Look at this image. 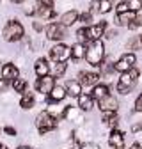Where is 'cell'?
Returning a JSON list of instances; mask_svg holds the SVG:
<instances>
[{
	"label": "cell",
	"instance_id": "cell-17",
	"mask_svg": "<svg viewBox=\"0 0 142 149\" xmlns=\"http://www.w3.org/2000/svg\"><path fill=\"white\" fill-rule=\"evenodd\" d=\"M78 11H75V9H71V11H68V13H64L62 16H61V25H64V27H71L73 23H77L78 22Z\"/></svg>",
	"mask_w": 142,
	"mask_h": 149
},
{
	"label": "cell",
	"instance_id": "cell-36",
	"mask_svg": "<svg viewBox=\"0 0 142 149\" xmlns=\"http://www.w3.org/2000/svg\"><path fill=\"white\" fill-rule=\"evenodd\" d=\"M4 133L9 135V137H16V130H14L13 126H6V128H4Z\"/></svg>",
	"mask_w": 142,
	"mask_h": 149
},
{
	"label": "cell",
	"instance_id": "cell-41",
	"mask_svg": "<svg viewBox=\"0 0 142 149\" xmlns=\"http://www.w3.org/2000/svg\"><path fill=\"white\" fill-rule=\"evenodd\" d=\"M130 149H142V146H140L139 142H135V144H132V146H130Z\"/></svg>",
	"mask_w": 142,
	"mask_h": 149
},
{
	"label": "cell",
	"instance_id": "cell-11",
	"mask_svg": "<svg viewBox=\"0 0 142 149\" xmlns=\"http://www.w3.org/2000/svg\"><path fill=\"white\" fill-rule=\"evenodd\" d=\"M112 11V0H93L91 2V13L106 14Z\"/></svg>",
	"mask_w": 142,
	"mask_h": 149
},
{
	"label": "cell",
	"instance_id": "cell-27",
	"mask_svg": "<svg viewBox=\"0 0 142 149\" xmlns=\"http://www.w3.org/2000/svg\"><path fill=\"white\" fill-rule=\"evenodd\" d=\"M77 39H78V43H82V45H89V43H91V36H89V27H82V29H78V30H77Z\"/></svg>",
	"mask_w": 142,
	"mask_h": 149
},
{
	"label": "cell",
	"instance_id": "cell-39",
	"mask_svg": "<svg viewBox=\"0 0 142 149\" xmlns=\"http://www.w3.org/2000/svg\"><path fill=\"white\" fill-rule=\"evenodd\" d=\"M7 87H9V82H6L4 78H0V92H4Z\"/></svg>",
	"mask_w": 142,
	"mask_h": 149
},
{
	"label": "cell",
	"instance_id": "cell-34",
	"mask_svg": "<svg viewBox=\"0 0 142 149\" xmlns=\"http://www.w3.org/2000/svg\"><path fill=\"white\" fill-rule=\"evenodd\" d=\"M130 9H128V6H126V2H121L117 7H116V13L117 14H123V13H128Z\"/></svg>",
	"mask_w": 142,
	"mask_h": 149
},
{
	"label": "cell",
	"instance_id": "cell-4",
	"mask_svg": "<svg viewBox=\"0 0 142 149\" xmlns=\"http://www.w3.org/2000/svg\"><path fill=\"white\" fill-rule=\"evenodd\" d=\"M36 128L41 135H46L48 132H53L57 128V119L50 112H39L38 117H36Z\"/></svg>",
	"mask_w": 142,
	"mask_h": 149
},
{
	"label": "cell",
	"instance_id": "cell-28",
	"mask_svg": "<svg viewBox=\"0 0 142 149\" xmlns=\"http://www.w3.org/2000/svg\"><path fill=\"white\" fill-rule=\"evenodd\" d=\"M11 85H13V89H14V92H20V94H23V92H27V80H23V78H16L14 82H11Z\"/></svg>",
	"mask_w": 142,
	"mask_h": 149
},
{
	"label": "cell",
	"instance_id": "cell-12",
	"mask_svg": "<svg viewBox=\"0 0 142 149\" xmlns=\"http://www.w3.org/2000/svg\"><path fill=\"white\" fill-rule=\"evenodd\" d=\"M2 78L6 82H14L16 78H20V69H18L14 64H11V62L4 64L2 66Z\"/></svg>",
	"mask_w": 142,
	"mask_h": 149
},
{
	"label": "cell",
	"instance_id": "cell-43",
	"mask_svg": "<svg viewBox=\"0 0 142 149\" xmlns=\"http://www.w3.org/2000/svg\"><path fill=\"white\" fill-rule=\"evenodd\" d=\"M16 149H32V147H29V146H20V147H16Z\"/></svg>",
	"mask_w": 142,
	"mask_h": 149
},
{
	"label": "cell",
	"instance_id": "cell-22",
	"mask_svg": "<svg viewBox=\"0 0 142 149\" xmlns=\"http://www.w3.org/2000/svg\"><path fill=\"white\" fill-rule=\"evenodd\" d=\"M36 16L43 18V20H53V18L57 16L55 9L53 7H43V6H38L36 7Z\"/></svg>",
	"mask_w": 142,
	"mask_h": 149
},
{
	"label": "cell",
	"instance_id": "cell-44",
	"mask_svg": "<svg viewBox=\"0 0 142 149\" xmlns=\"http://www.w3.org/2000/svg\"><path fill=\"white\" fill-rule=\"evenodd\" d=\"M0 149H7V147H6V146H4V144H0Z\"/></svg>",
	"mask_w": 142,
	"mask_h": 149
},
{
	"label": "cell",
	"instance_id": "cell-13",
	"mask_svg": "<svg viewBox=\"0 0 142 149\" xmlns=\"http://www.w3.org/2000/svg\"><path fill=\"white\" fill-rule=\"evenodd\" d=\"M78 82L82 85H96L100 82V74L94 73V71H80L78 73Z\"/></svg>",
	"mask_w": 142,
	"mask_h": 149
},
{
	"label": "cell",
	"instance_id": "cell-25",
	"mask_svg": "<svg viewBox=\"0 0 142 149\" xmlns=\"http://www.w3.org/2000/svg\"><path fill=\"white\" fill-rule=\"evenodd\" d=\"M103 121H105L106 126L112 128V130H116L117 124H119V117L116 116V112H105V114H103Z\"/></svg>",
	"mask_w": 142,
	"mask_h": 149
},
{
	"label": "cell",
	"instance_id": "cell-9",
	"mask_svg": "<svg viewBox=\"0 0 142 149\" xmlns=\"http://www.w3.org/2000/svg\"><path fill=\"white\" fill-rule=\"evenodd\" d=\"M98 105H100V110L103 112V114H105V112H117V108H119V101L112 94H109V96H105L103 100H100Z\"/></svg>",
	"mask_w": 142,
	"mask_h": 149
},
{
	"label": "cell",
	"instance_id": "cell-8",
	"mask_svg": "<svg viewBox=\"0 0 142 149\" xmlns=\"http://www.w3.org/2000/svg\"><path fill=\"white\" fill-rule=\"evenodd\" d=\"M53 87H55V78H53L52 74H46V77H41V78L36 80V91L45 94V96L50 94Z\"/></svg>",
	"mask_w": 142,
	"mask_h": 149
},
{
	"label": "cell",
	"instance_id": "cell-23",
	"mask_svg": "<svg viewBox=\"0 0 142 149\" xmlns=\"http://www.w3.org/2000/svg\"><path fill=\"white\" fill-rule=\"evenodd\" d=\"M91 96H93L96 101L103 100L105 96H109V87H106L105 84H96V85L93 87V91H91Z\"/></svg>",
	"mask_w": 142,
	"mask_h": 149
},
{
	"label": "cell",
	"instance_id": "cell-26",
	"mask_svg": "<svg viewBox=\"0 0 142 149\" xmlns=\"http://www.w3.org/2000/svg\"><path fill=\"white\" fill-rule=\"evenodd\" d=\"M137 18V14L135 13H132V11H128V13H123V14H117V23L119 25H130L133 20Z\"/></svg>",
	"mask_w": 142,
	"mask_h": 149
},
{
	"label": "cell",
	"instance_id": "cell-14",
	"mask_svg": "<svg viewBox=\"0 0 142 149\" xmlns=\"http://www.w3.org/2000/svg\"><path fill=\"white\" fill-rule=\"evenodd\" d=\"M109 144L112 149H124V133L121 130H112L110 132V137H109Z\"/></svg>",
	"mask_w": 142,
	"mask_h": 149
},
{
	"label": "cell",
	"instance_id": "cell-7",
	"mask_svg": "<svg viewBox=\"0 0 142 149\" xmlns=\"http://www.w3.org/2000/svg\"><path fill=\"white\" fill-rule=\"evenodd\" d=\"M66 36H68V30H66V27L61 25V23H50V25L46 27V37H48L50 41L61 43Z\"/></svg>",
	"mask_w": 142,
	"mask_h": 149
},
{
	"label": "cell",
	"instance_id": "cell-21",
	"mask_svg": "<svg viewBox=\"0 0 142 149\" xmlns=\"http://www.w3.org/2000/svg\"><path fill=\"white\" fill-rule=\"evenodd\" d=\"M34 105H36V96H34V92H30V91L23 92V94H22V100H20V107H22L23 110H30Z\"/></svg>",
	"mask_w": 142,
	"mask_h": 149
},
{
	"label": "cell",
	"instance_id": "cell-1",
	"mask_svg": "<svg viewBox=\"0 0 142 149\" xmlns=\"http://www.w3.org/2000/svg\"><path fill=\"white\" fill-rule=\"evenodd\" d=\"M103 59H105V45H103V41H101V39H94V41H91V43L87 45L85 61L91 64V66L98 68V66H101Z\"/></svg>",
	"mask_w": 142,
	"mask_h": 149
},
{
	"label": "cell",
	"instance_id": "cell-6",
	"mask_svg": "<svg viewBox=\"0 0 142 149\" xmlns=\"http://www.w3.org/2000/svg\"><path fill=\"white\" fill-rule=\"evenodd\" d=\"M135 62H137V57H135V53H124L123 57L117 61V62H114V71H117V73H126V71H130L133 66H135Z\"/></svg>",
	"mask_w": 142,
	"mask_h": 149
},
{
	"label": "cell",
	"instance_id": "cell-2",
	"mask_svg": "<svg viewBox=\"0 0 142 149\" xmlns=\"http://www.w3.org/2000/svg\"><path fill=\"white\" fill-rule=\"evenodd\" d=\"M139 77H140V71L137 68H132L130 71L123 73L119 82H117V85H116L117 92L119 94H130V92L133 91V87L137 85V82H139Z\"/></svg>",
	"mask_w": 142,
	"mask_h": 149
},
{
	"label": "cell",
	"instance_id": "cell-37",
	"mask_svg": "<svg viewBox=\"0 0 142 149\" xmlns=\"http://www.w3.org/2000/svg\"><path fill=\"white\" fill-rule=\"evenodd\" d=\"M38 6H43V7H53V0H38Z\"/></svg>",
	"mask_w": 142,
	"mask_h": 149
},
{
	"label": "cell",
	"instance_id": "cell-20",
	"mask_svg": "<svg viewBox=\"0 0 142 149\" xmlns=\"http://www.w3.org/2000/svg\"><path fill=\"white\" fill-rule=\"evenodd\" d=\"M66 92H68V96H71V98H78L82 94V84L78 80H69L66 84Z\"/></svg>",
	"mask_w": 142,
	"mask_h": 149
},
{
	"label": "cell",
	"instance_id": "cell-3",
	"mask_svg": "<svg viewBox=\"0 0 142 149\" xmlns=\"http://www.w3.org/2000/svg\"><path fill=\"white\" fill-rule=\"evenodd\" d=\"M2 36H4V39L7 43H16V41H22L23 39V36H25V29L23 25L18 22V20H9L2 30Z\"/></svg>",
	"mask_w": 142,
	"mask_h": 149
},
{
	"label": "cell",
	"instance_id": "cell-35",
	"mask_svg": "<svg viewBox=\"0 0 142 149\" xmlns=\"http://www.w3.org/2000/svg\"><path fill=\"white\" fill-rule=\"evenodd\" d=\"M135 112H140L142 114V94H139V98L135 100Z\"/></svg>",
	"mask_w": 142,
	"mask_h": 149
},
{
	"label": "cell",
	"instance_id": "cell-31",
	"mask_svg": "<svg viewBox=\"0 0 142 149\" xmlns=\"http://www.w3.org/2000/svg\"><path fill=\"white\" fill-rule=\"evenodd\" d=\"M126 6L132 13H137L142 9V0H126Z\"/></svg>",
	"mask_w": 142,
	"mask_h": 149
},
{
	"label": "cell",
	"instance_id": "cell-42",
	"mask_svg": "<svg viewBox=\"0 0 142 149\" xmlns=\"http://www.w3.org/2000/svg\"><path fill=\"white\" fill-rule=\"evenodd\" d=\"M13 4H22V2H25V0H11Z\"/></svg>",
	"mask_w": 142,
	"mask_h": 149
},
{
	"label": "cell",
	"instance_id": "cell-40",
	"mask_svg": "<svg viewBox=\"0 0 142 149\" xmlns=\"http://www.w3.org/2000/svg\"><path fill=\"white\" fill-rule=\"evenodd\" d=\"M34 30H38V32H41V30H43V25H41L39 22H34Z\"/></svg>",
	"mask_w": 142,
	"mask_h": 149
},
{
	"label": "cell",
	"instance_id": "cell-5",
	"mask_svg": "<svg viewBox=\"0 0 142 149\" xmlns=\"http://www.w3.org/2000/svg\"><path fill=\"white\" fill-rule=\"evenodd\" d=\"M50 59L55 64L57 62H68L71 59V46H68L64 43H57L50 50Z\"/></svg>",
	"mask_w": 142,
	"mask_h": 149
},
{
	"label": "cell",
	"instance_id": "cell-15",
	"mask_svg": "<svg viewBox=\"0 0 142 149\" xmlns=\"http://www.w3.org/2000/svg\"><path fill=\"white\" fill-rule=\"evenodd\" d=\"M66 96H68L66 87H62V85H57V84H55V87H53V89H52V92L48 94V101H50V103H59V101H62Z\"/></svg>",
	"mask_w": 142,
	"mask_h": 149
},
{
	"label": "cell",
	"instance_id": "cell-32",
	"mask_svg": "<svg viewBox=\"0 0 142 149\" xmlns=\"http://www.w3.org/2000/svg\"><path fill=\"white\" fill-rule=\"evenodd\" d=\"M78 22H82V23H84V27H87L89 23L93 22V13H91V11H87V13H82V14L78 16Z\"/></svg>",
	"mask_w": 142,
	"mask_h": 149
},
{
	"label": "cell",
	"instance_id": "cell-18",
	"mask_svg": "<svg viewBox=\"0 0 142 149\" xmlns=\"http://www.w3.org/2000/svg\"><path fill=\"white\" fill-rule=\"evenodd\" d=\"M34 71H36V74H38V78L50 74V64H48V61L46 59H38L36 64H34Z\"/></svg>",
	"mask_w": 142,
	"mask_h": 149
},
{
	"label": "cell",
	"instance_id": "cell-24",
	"mask_svg": "<svg viewBox=\"0 0 142 149\" xmlns=\"http://www.w3.org/2000/svg\"><path fill=\"white\" fill-rule=\"evenodd\" d=\"M85 52H87V46H85V45L75 43L73 46H71V59H75V61L85 59Z\"/></svg>",
	"mask_w": 142,
	"mask_h": 149
},
{
	"label": "cell",
	"instance_id": "cell-30",
	"mask_svg": "<svg viewBox=\"0 0 142 149\" xmlns=\"http://www.w3.org/2000/svg\"><path fill=\"white\" fill-rule=\"evenodd\" d=\"M128 50H132V53L135 52V50H140L142 48V43H140V36H135V37H132V39L128 41Z\"/></svg>",
	"mask_w": 142,
	"mask_h": 149
},
{
	"label": "cell",
	"instance_id": "cell-16",
	"mask_svg": "<svg viewBox=\"0 0 142 149\" xmlns=\"http://www.w3.org/2000/svg\"><path fill=\"white\" fill-rule=\"evenodd\" d=\"M106 32V22H100L93 27H89V36H91V41L94 39H101Z\"/></svg>",
	"mask_w": 142,
	"mask_h": 149
},
{
	"label": "cell",
	"instance_id": "cell-38",
	"mask_svg": "<svg viewBox=\"0 0 142 149\" xmlns=\"http://www.w3.org/2000/svg\"><path fill=\"white\" fill-rule=\"evenodd\" d=\"M116 36H117V30H114V29L105 32V37H106V39H112V37H116Z\"/></svg>",
	"mask_w": 142,
	"mask_h": 149
},
{
	"label": "cell",
	"instance_id": "cell-45",
	"mask_svg": "<svg viewBox=\"0 0 142 149\" xmlns=\"http://www.w3.org/2000/svg\"><path fill=\"white\" fill-rule=\"evenodd\" d=\"M140 43H142V36H140Z\"/></svg>",
	"mask_w": 142,
	"mask_h": 149
},
{
	"label": "cell",
	"instance_id": "cell-29",
	"mask_svg": "<svg viewBox=\"0 0 142 149\" xmlns=\"http://www.w3.org/2000/svg\"><path fill=\"white\" fill-rule=\"evenodd\" d=\"M66 69H68V62H57L55 68H53V78H61V77H64Z\"/></svg>",
	"mask_w": 142,
	"mask_h": 149
},
{
	"label": "cell",
	"instance_id": "cell-19",
	"mask_svg": "<svg viewBox=\"0 0 142 149\" xmlns=\"http://www.w3.org/2000/svg\"><path fill=\"white\" fill-rule=\"evenodd\" d=\"M77 100H78V108L84 110V112H89V110L94 107V98L91 94H84V92H82Z\"/></svg>",
	"mask_w": 142,
	"mask_h": 149
},
{
	"label": "cell",
	"instance_id": "cell-33",
	"mask_svg": "<svg viewBox=\"0 0 142 149\" xmlns=\"http://www.w3.org/2000/svg\"><path fill=\"white\" fill-rule=\"evenodd\" d=\"M140 25H142V16H137L135 20H133V22L128 25V29H130V30H135V29H139Z\"/></svg>",
	"mask_w": 142,
	"mask_h": 149
},
{
	"label": "cell",
	"instance_id": "cell-10",
	"mask_svg": "<svg viewBox=\"0 0 142 149\" xmlns=\"http://www.w3.org/2000/svg\"><path fill=\"white\" fill-rule=\"evenodd\" d=\"M82 112H84V110H80L78 107H71V105H69V107L64 108V116H62V117H64L66 121H75L77 124H80V123L84 121V114H82Z\"/></svg>",
	"mask_w": 142,
	"mask_h": 149
}]
</instances>
